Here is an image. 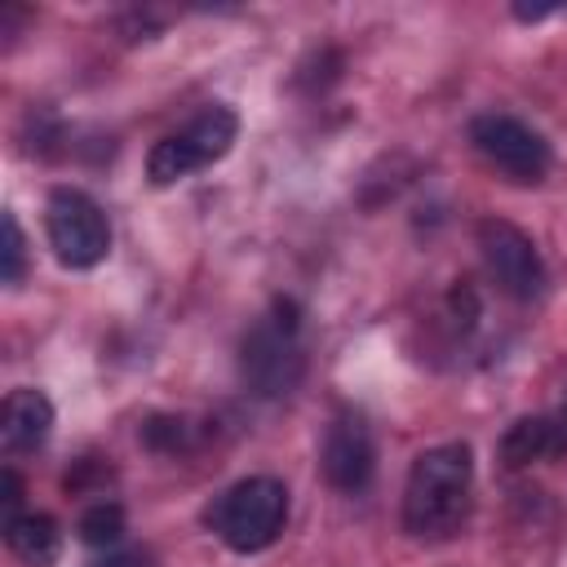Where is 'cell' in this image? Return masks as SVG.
Instances as JSON below:
<instances>
[{
	"label": "cell",
	"instance_id": "cell-3",
	"mask_svg": "<svg viewBox=\"0 0 567 567\" xmlns=\"http://www.w3.org/2000/svg\"><path fill=\"white\" fill-rule=\"evenodd\" d=\"M288 523V487L270 474H248L230 483L208 509L204 527L230 549V554H261L279 540Z\"/></svg>",
	"mask_w": 567,
	"mask_h": 567
},
{
	"label": "cell",
	"instance_id": "cell-13",
	"mask_svg": "<svg viewBox=\"0 0 567 567\" xmlns=\"http://www.w3.org/2000/svg\"><path fill=\"white\" fill-rule=\"evenodd\" d=\"M75 532H80V540L93 545V549H115V545L124 540V532H128L124 505H120V501H93V505L80 514Z\"/></svg>",
	"mask_w": 567,
	"mask_h": 567
},
{
	"label": "cell",
	"instance_id": "cell-1",
	"mask_svg": "<svg viewBox=\"0 0 567 567\" xmlns=\"http://www.w3.org/2000/svg\"><path fill=\"white\" fill-rule=\"evenodd\" d=\"M470 492H474L470 443L425 447L403 483V532L412 540H447L470 514Z\"/></svg>",
	"mask_w": 567,
	"mask_h": 567
},
{
	"label": "cell",
	"instance_id": "cell-16",
	"mask_svg": "<svg viewBox=\"0 0 567 567\" xmlns=\"http://www.w3.org/2000/svg\"><path fill=\"white\" fill-rule=\"evenodd\" d=\"M93 567H155V558L146 549H106Z\"/></svg>",
	"mask_w": 567,
	"mask_h": 567
},
{
	"label": "cell",
	"instance_id": "cell-15",
	"mask_svg": "<svg viewBox=\"0 0 567 567\" xmlns=\"http://www.w3.org/2000/svg\"><path fill=\"white\" fill-rule=\"evenodd\" d=\"M0 505H4V518L22 514V478L13 465H4V474H0Z\"/></svg>",
	"mask_w": 567,
	"mask_h": 567
},
{
	"label": "cell",
	"instance_id": "cell-12",
	"mask_svg": "<svg viewBox=\"0 0 567 567\" xmlns=\"http://www.w3.org/2000/svg\"><path fill=\"white\" fill-rule=\"evenodd\" d=\"M137 439H142L151 452H159V456H177V452L195 447L199 425H195L190 416H182V412H155V416L142 421Z\"/></svg>",
	"mask_w": 567,
	"mask_h": 567
},
{
	"label": "cell",
	"instance_id": "cell-11",
	"mask_svg": "<svg viewBox=\"0 0 567 567\" xmlns=\"http://www.w3.org/2000/svg\"><path fill=\"white\" fill-rule=\"evenodd\" d=\"M563 447V425L554 416H518L505 434H501V465L505 470H527L545 456H554Z\"/></svg>",
	"mask_w": 567,
	"mask_h": 567
},
{
	"label": "cell",
	"instance_id": "cell-14",
	"mask_svg": "<svg viewBox=\"0 0 567 567\" xmlns=\"http://www.w3.org/2000/svg\"><path fill=\"white\" fill-rule=\"evenodd\" d=\"M0 230H4V239H0V279H4V288H18L27 279V235L18 226V213H4Z\"/></svg>",
	"mask_w": 567,
	"mask_h": 567
},
{
	"label": "cell",
	"instance_id": "cell-6",
	"mask_svg": "<svg viewBox=\"0 0 567 567\" xmlns=\"http://www.w3.org/2000/svg\"><path fill=\"white\" fill-rule=\"evenodd\" d=\"M470 142L474 151L514 186H540L554 168V146L518 115L505 111H483L470 120Z\"/></svg>",
	"mask_w": 567,
	"mask_h": 567
},
{
	"label": "cell",
	"instance_id": "cell-9",
	"mask_svg": "<svg viewBox=\"0 0 567 567\" xmlns=\"http://www.w3.org/2000/svg\"><path fill=\"white\" fill-rule=\"evenodd\" d=\"M53 434V403L44 390H31V385H18L4 394V408H0V443L9 456L18 452H40Z\"/></svg>",
	"mask_w": 567,
	"mask_h": 567
},
{
	"label": "cell",
	"instance_id": "cell-2",
	"mask_svg": "<svg viewBox=\"0 0 567 567\" xmlns=\"http://www.w3.org/2000/svg\"><path fill=\"white\" fill-rule=\"evenodd\" d=\"M239 377L257 399H284L306 377V337L301 306L292 297H275L270 310L239 341Z\"/></svg>",
	"mask_w": 567,
	"mask_h": 567
},
{
	"label": "cell",
	"instance_id": "cell-8",
	"mask_svg": "<svg viewBox=\"0 0 567 567\" xmlns=\"http://www.w3.org/2000/svg\"><path fill=\"white\" fill-rule=\"evenodd\" d=\"M319 470L328 478V487L346 492V496H359L372 474H377V443H372V430L359 412H337L323 430V447H319Z\"/></svg>",
	"mask_w": 567,
	"mask_h": 567
},
{
	"label": "cell",
	"instance_id": "cell-4",
	"mask_svg": "<svg viewBox=\"0 0 567 567\" xmlns=\"http://www.w3.org/2000/svg\"><path fill=\"white\" fill-rule=\"evenodd\" d=\"M239 137V115L226 102H213L204 111H195L177 133H164L151 151H146V182L151 186H177L204 168H213L217 159L230 155Z\"/></svg>",
	"mask_w": 567,
	"mask_h": 567
},
{
	"label": "cell",
	"instance_id": "cell-10",
	"mask_svg": "<svg viewBox=\"0 0 567 567\" xmlns=\"http://www.w3.org/2000/svg\"><path fill=\"white\" fill-rule=\"evenodd\" d=\"M4 545L27 567H53L62 554V527L44 509H22L4 518Z\"/></svg>",
	"mask_w": 567,
	"mask_h": 567
},
{
	"label": "cell",
	"instance_id": "cell-7",
	"mask_svg": "<svg viewBox=\"0 0 567 567\" xmlns=\"http://www.w3.org/2000/svg\"><path fill=\"white\" fill-rule=\"evenodd\" d=\"M474 239H478V257H483L492 284L509 301H536L545 292L549 270H545V257L527 230H518L514 221L487 217V221H478Z\"/></svg>",
	"mask_w": 567,
	"mask_h": 567
},
{
	"label": "cell",
	"instance_id": "cell-5",
	"mask_svg": "<svg viewBox=\"0 0 567 567\" xmlns=\"http://www.w3.org/2000/svg\"><path fill=\"white\" fill-rule=\"evenodd\" d=\"M44 235L66 270H93L111 252V221L102 204L75 186H58L44 199Z\"/></svg>",
	"mask_w": 567,
	"mask_h": 567
}]
</instances>
